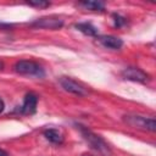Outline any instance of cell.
Segmentation results:
<instances>
[{
	"label": "cell",
	"mask_w": 156,
	"mask_h": 156,
	"mask_svg": "<svg viewBox=\"0 0 156 156\" xmlns=\"http://www.w3.org/2000/svg\"><path fill=\"white\" fill-rule=\"evenodd\" d=\"M124 122L129 124L130 127L144 129V130H150L155 132L156 129V121L154 117H143V116H136V115H126L123 117Z\"/></svg>",
	"instance_id": "7a4b0ae2"
},
{
	"label": "cell",
	"mask_w": 156,
	"mask_h": 156,
	"mask_svg": "<svg viewBox=\"0 0 156 156\" xmlns=\"http://www.w3.org/2000/svg\"><path fill=\"white\" fill-rule=\"evenodd\" d=\"M2 67H4V63L0 61V69H2Z\"/></svg>",
	"instance_id": "e0dca14e"
},
{
	"label": "cell",
	"mask_w": 156,
	"mask_h": 156,
	"mask_svg": "<svg viewBox=\"0 0 156 156\" xmlns=\"http://www.w3.org/2000/svg\"><path fill=\"white\" fill-rule=\"evenodd\" d=\"M4 107H5V104H4V101H2V99L0 98V113L2 112V110H4Z\"/></svg>",
	"instance_id": "9a60e30c"
},
{
	"label": "cell",
	"mask_w": 156,
	"mask_h": 156,
	"mask_svg": "<svg viewBox=\"0 0 156 156\" xmlns=\"http://www.w3.org/2000/svg\"><path fill=\"white\" fill-rule=\"evenodd\" d=\"M32 26L37 28H45V29H58L63 26V21L55 16H48V17L38 18L32 23Z\"/></svg>",
	"instance_id": "5b68a950"
},
{
	"label": "cell",
	"mask_w": 156,
	"mask_h": 156,
	"mask_svg": "<svg viewBox=\"0 0 156 156\" xmlns=\"http://www.w3.org/2000/svg\"><path fill=\"white\" fill-rule=\"evenodd\" d=\"M12 28V24H9V23H0V29H4V30H9Z\"/></svg>",
	"instance_id": "5bb4252c"
},
{
	"label": "cell",
	"mask_w": 156,
	"mask_h": 156,
	"mask_svg": "<svg viewBox=\"0 0 156 156\" xmlns=\"http://www.w3.org/2000/svg\"><path fill=\"white\" fill-rule=\"evenodd\" d=\"M79 6L89 10V11H99V12H101V11L105 10V5L101 1H82V2H79Z\"/></svg>",
	"instance_id": "30bf717a"
},
{
	"label": "cell",
	"mask_w": 156,
	"mask_h": 156,
	"mask_svg": "<svg viewBox=\"0 0 156 156\" xmlns=\"http://www.w3.org/2000/svg\"><path fill=\"white\" fill-rule=\"evenodd\" d=\"M0 156H9V155H7L6 151H4L2 149H0Z\"/></svg>",
	"instance_id": "2e32d148"
},
{
	"label": "cell",
	"mask_w": 156,
	"mask_h": 156,
	"mask_svg": "<svg viewBox=\"0 0 156 156\" xmlns=\"http://www.w3.org/2000/svg\"><path fill=\"white\" fill-rule=\"evenodd\" d=\"M76 28L79 32H82L83 34H85V35H89V37H96L98 35V29L91 23H88V22L77 23L76 24Z\"/></svg>",
	"instance_id": "9c48e42d"
},
{
	"label": "cell",
	"mask_w": 156,
	"mask_h": 156,
	"mask_svg": "<svg viewBox=\"0 0 156 156\" xmlns=\"http://www.w3.org/2000/svg\"><path fill=\"white\" fill-rule=\"evenodd\" d=\"M60 84H61V87L66 91L72 93V94H76L78 96H84V95L88 94V91L85 90V88L83 85H80L76 80L71 79L69 77H61L60 78Z\"/></svg>",
	"instance_id": "277c9868"
},
{
	"label": "cell",
	"mask_w": 156,
	"mask_h": 156,
	"mask_svg": "<svg viewBox=\"0 0 156 156\" xmlns=\"http://www.w3.org/2000/svg\"><path fill=\"white\" fill-rule=\"evenodd\" d=\"M27 4L29 6H34V7H39V9H45V7L50 6V2L45 1V0H33V1H28Z\"/></svg>",
	"instance_id": "7c38bea8"
},
{
	"label": "cell",
	"mask_w": 156,
	"mask_h": 156,
	"mask_svg": "<svg viewBox=\"0 0 156 156\" xmlns=\"http://www.w3.org/2000/svg\"><path fill=\"white\" fill-rule=\"evenodd\" d=\"M98 41L102 46H105L107 49H113V50H118L123 45V41L119 38L113 37V35H100V37H98Z\"/></svg>",
	"instance_id": "ba28073f"
},
{
	"label": "cell",
	"mask_w": 156,
	"mask_h": 156,
	"mask_svg": "<svg viewBox=\"0 0 156 156\" xmlns=\"http://www.w3.org/2000/svg\"><path fill=\"white\" fill-rule=\"evenodd\" d=\"M15 71L23 76H34L38 78H43L45 76V72L43 67L30 60H21L17 61L15 65Z\"/></svg>",
	"instance_id": "6da1fadb"
},
{
	"label": "cell",
	"mask_w": 156,
	"mask_h": 156,
	"mask_svg": "<svg viewBox=\"0 0 156 156\" xmlns=\"http://www.w3.org/2000/svg\"><path fill=\"white\" fill-rule=\"evenodd\" d=\"M37 104H38V96L34 93H28L24 96L23 105L20 108V112L22 115H34L37 111Z\"/></svg>",
	"instance_id": "52a82bcc"
},
{
	"label": "cell",
	"mask_w": 156,
	"mask_h": 156,
	"mask_svg": "<svg viewBox=\"0 0 156 156\" xmlns=\"http://www.w3.org/2000/svg\"><path fill=\"white\" fill-rule=\"evenodd\" d=\"M112 17H113V22H115V26L117 27V28H119V27H122V26H124L126 24V18L123 17V16H121V15H118V13H113L112 15Z\"/></svg>",
	"instance_id": "4fadbf2b"
},
{
	"label": "cell",
	"mask_w": 156,
	"mask_h": 156,
	"mask_svg": "<svg viewBox=\"0 0 156 156\" xmlns=\"http://www.w3.org/2000/svg\"><path fill=\"white\" fill-rule=\"evenodd\" d=\"M78 127H79V129H80V132H82L84 139L90 144V146H91L93 149H95V150H98L99 152L105 154V155H108V154H110V149H108L107 144H106L99 135H96L95 133H93L91 130H89L88 128H85V127H83V126H78Z\"/></svg>",
	"instance_id": "3957f363"
},
{
	"label": "cell",
	"mask_w": 156,
	"mask_h": 156,
	"mask_svg": "<svg viewBox=\"0 0 156 156\" xmlns=\"http://www.w3.org/2000/svg\"><path fill=\"white\" fill-rule=\"evenodd\" d=\"M44 136H45L49 141H51V143H54V144H61V143H62V135H61V133H60L58 130H56V129H46V130L44 132Z\"/></svg>",
	"instance_id": "8fae6325"
},
{
	"label": "cell",
	"mask_w": 156,
	"mask_h": 156,
	"mask_svg": "<svg viewBox=\"0 0 156 156\" xmlns=\"http://www.w3.org/2000/svg\"><path fill=\"white\" fill-rule=\"evenodd\" d=\"M122 77L124 79L128 80H133V82H140V83H145L149 79V74L145 73L143 69L136 68V67H127L122 71Z\"/></svg>",
	"instance_id": "8992f818"
}]
</instances>
